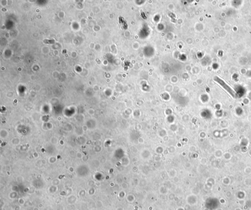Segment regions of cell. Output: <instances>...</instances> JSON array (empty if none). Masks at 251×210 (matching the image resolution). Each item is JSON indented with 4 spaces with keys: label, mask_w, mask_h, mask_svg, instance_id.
<instances>
[{
    "label": "cell",
    "mask_w": 251,
    "mask_h": 210,
    "mask_svg": "<svg viewBox=\"0 0 251 210\" xmlns=\"http://www.w3.org/2000/svg\"><path fill=\"white\" fill-rule=\"evenodd\" d=\"M214 80L219 83V85L221 87H223L227 91H228V92L229 93L231 96H233L234 97H236V93L234 92V90L229 85H228L223 80H222V79L219 78L218 77H215Z\"/></svg>",
    "instance_id": "6da1fadb"
}]
</instances>
